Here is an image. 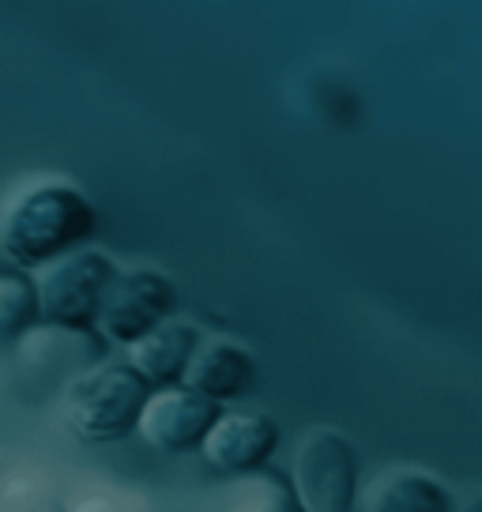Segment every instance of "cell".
<instances>
[{
    "label": "cell",
    "instance_id": "10",
    "mask_svg": "<svg viewBox=\"0 0 482 512\" xmlns=\"http://www.w3.org/2000/svg\"><path fill=\"white\" fill-rule=\"evenodd\" d=\"M196 339H200V328L189 324V320H174L162 317L159 324H151L147 332H140L136 339H129V362L140 377H144L147 388L155 384H174L181 381L185 373V362L193 354Z\"/></svg>",
    "mask_w": 482,
    "mask_h": 512
},
{
    "label": "cell",
    "instance_id": "6",
    "mask_svg": "<svg viewBox=\"0 0 482 512\" xmlns=\"http://www.w3.org/2000/svg\"><path fill=\"white\" fill-rule=\"evenodd\" d=\"M219 411V403L193 392L189 384H155L147 388L140 415H136V433L144 437L147 448L177 456V452H193L200 445L204 430Z\"/></svg>",
    "mask_w": 482,
    "mask_h": 512
},
{
    "label": "cell",
    "instance_id": "14",
    "mask_svg": "<svg viewBox=\"0 0 482 512\" xmlns=\"http://www.w3.org/2000/svg\"><path fill=\"white\" fill-rule=\"evenodd\" d=\"M0 509H19V512L61 509V494H53L46 475H38V471H16L12 479L0 486Z\"/></svg>",
    "mask_w": 482,
    "mask_h": 512
},
{
    "label": "cell",
    "instance_id": "5",
    "mask_svg": "<svg viewBox=\"0 0 482 512\" xmlns=\"http://www.w3.org/2000/svg\"><path fill=\"white\" fill-rule=\"evenodd\" d=\"M177 290L159 272L132 268V272H113L110 287L102 294V305L95 313V332L113 343H129L162 317H174Z\"/></svg>",
    "mask_w": 482,
    "mask_h": 512
},
{
    "label": "cell",
    "instance_id": "9",
    "mask_svg": "<svg viewBox=\"0 0 482 512\" xmlns=\"http://www.w3.org/2000/svg\"><path fill=\"white\" fill-rule=\"evenodd\" d=\"M181 384H189L193 392L215 403L241 400L257 384V362L245 347L230 343V339H208V343L196 339L193 354L185 362V373H181Z\"/></svg>",
    "mask_w": 482,
    "mask_h": 512
},
{
    "label": "cell",
    "instance_id": "4",
    "mask_svg": "<svg viewBox=\"0 0 482 512\" xmlns=\"http://www.w3.org/2000/svg\"><path fill=\"white\" fill-rule=\"evenodd\" d=\"M290 490L306 512H347L358 494L354 445L332 426H313L290 452Z\"/></svg>",
    "mask_w": 482,
    "mask_h": 512
},
{
    "label": "cell",
    "instance_id": "7",
    "mask_svg": "<svg viewBox=\"0 0 482 512\" xmlns=\"http://www.w3.org/2000/svg\"><path fill=\"white\" fill-rule=\"evenodd\" d=\"M106 351V339L95 328H72L53 320H34L16 339V362L34 384H65L72 373L98 362Z\"/></svg>",
    "mask_w": 482,
    "mask_h": 512
},
{
    "label": "cell",
    "instance_id": "12",
    "mask_svg": "<svg viewBox=\"0 0 482 512\" xmlns=\"http://www.w3.org/2000/svg\"><path fill=\"white\" fill-rule=\"evenodd\" d=\"M230 479H234L230 494H226V505H230V509H253V512L298 509L290 482H283L275 471L253 467V471H241V475H230Z\"/></svg>",
    "mask_w": 482,
    "mask_h": 512
},
{
    "label": "cell",
    "instance_id": "2",
    "mask_svg": "<svg viewBox=\"0 0 482 512\" xmlns=\"http://www.w3.org/2000/svg\"><path fill=\"white\" fill-rule=\"evenodd\" d=\"M144 396V377L129 362L98 358L61 384V422L87 445H110L136 430Z\"/></svg>",
    "mask_w": 482,
    "mask_h": 512
},
{
    "label": "cell",
    "instance_id": "8",
    "mask_svg": "<svg viewBox=\"0 0 482 512\" xmlns=\"http://www.w3.org/2000/svg\"><path fill=\"white\" fill-rule=\"evenodd\" d=\"M196 448L204 452L211 471L241 475L272 460L279 448V426L260 411H215Z\"/></svg>",
    "mask_w": 482,
    "mask_h": 512
},
{
    "label": "cell",
    "instance_id": "13",
    "mask_svg": "<svg viewBox=\"0 0 482 512\" xmlns=\"http://www.w3.org/2000/svg\"><path fill=\"white\" fill-rule=\"evenodd\" d=\"M38 320L34 283L23 272H0V343H16Z\"/></svg>",
    "mask_w": 482,
    "mask_h": 512
},
{
    "label": "cell",
    "instance_id": "3",
    "mask_svg": "<svg viewBox=\"0 0 482 512\" xmlns=\"http://www.w3.org/2000/svg\"><path fill=\"white\" fill-rule=\"evenodd\" d=\"M34 302H38V320L53 324H72V328H95V313L102 305V294L110 287L113 264L106 253L76 245L68 253L53 256L34 268Z\"/></svg>",
    "mask_w": 482,
    "mask_h": 512
},
{
    "label": "cell",
    "instance_id": "1",
    "mask_svg": "<svg viewBox=\"0 0 482 512\" xmlns=\"http://www.w3.org/2000/svg\"><path fill=\"white\" fill-rule=\"evenodd\" d=\"M95 226V204L76 185L57 177H34L8 192L0 204V249L19 268H38L91 241Z\"/></svg>",
    "mask_w": 482,
    "mask_h": 512
},
{
    "label": "cell",
    "instance_id": "11",
    "mask_svg": "<svg viewBox=\"0 0 482 512\" xmlns=\"http://www.w3.org/2000/svg\"><path fill=\"white\" fill-rule=\"evenodd\" d=\"M452 494L422 471H388L373 482L366 509L373 512H452Z\"/></svg>",
    "mask_w": 482,
    "mask_h": 512
}]
</instances>
